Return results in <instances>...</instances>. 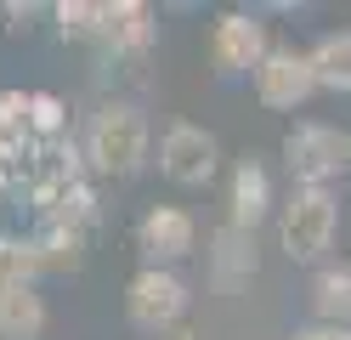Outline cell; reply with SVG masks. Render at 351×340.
I'll list each match as a JSON object with an SVG mask.
<instances>
[{"mask_svg":"<svg viewBox=\"0 0 351 340\" xmlns=\"http://www.w3.org/2000/svg\"><path fill=\"white\" fill-rule=\"evenodd\" d=\"M85 153L102 176H130L147 159V120L142 108L130 102H108L91 113V131H85Z\"/></svg>","mask_w":351,"mask_h":340,"instance_id":"1","label":"cell"},{"mask_svg":"<svg viewBox=\"0 0 351 340\" xmlns=\"http://www.w3.org/2000/svg\"><path fill=\"white\" fill-rule=\"evenodd\" d=\"M283 165H289L295 188L328 193V181H340L351 165V136L340 125H295L283 142Z\"/></svg>","mask_w":351,"mask_h":340,"instance_id":"2","label":"cell"},{"mask_svg":"<svg viewBox=\"0 0 351 340\" xmlns=\"http://www.w3.org/2000/svg\"><path fill=\"white\" fill-rule=\"evenodd\" d=\"M335 227H340L335 199L295 188L289 204H283V216H278V244H283V256H289V261H317L323 249L335 244Z\"/></svg>","mask_w":351,"mask_h":340,"instance_id":"3","label":"cell"},{"mask_svg":"<svg viewBox=\"0 0 351 340\" xmlns=\"http://www.w3.org/2000/svg\"><path fill=\"white\" fill-rule=\"evenodd\" d=\"M125 312H130L136 329L159 335L187 312V284L176 278V272H165V267H142L136 278H130V289H125Z\"/></svg>","mask_w":351,"mask_h":340,"instance_id":"4","label":"cell"},{"mask_svg":"<svg viewBox=\"0 0 351 340\" xmlns=\"http://www.w3.org/2000/svg\"><path fill=\"white\" fill-rule=\"evenodd\" d=\"M159 165L170 181H182V188H204L215 176V136L204 125H170L165 142H159Z\"/></svg>","mask_w":351,"mask_h":340,"instance_id":"5","label":"cell"},{"mask_svg":"<svg viewBox=\"0 0 351 340\" xmlns=\"http://www.w3.org/2000/svg\"><path fill=\"white\" fill-rule=\"evenodd\" d=\"M317 91V74H312V52H278L255 68V97L267 108H300L306 97Z\"/></svg>","mask_w":351,"mask_h":340,"instance_id":"6","label":"cell"},{"mask_svg":"<svg viewBox=\"0 0 351 340\" xmlns=\"http://www.w3.org/2000/svg\"><path fill=\"white\" fill-rule=\"evenodd\" d=\"M210 57H215V68H227V74H244V68L255 74V68L272 57V45H267V23L250 17V12H227L221 23H215Z\"/></svg>","mask_w":351,"mask_h":340,"instance_id":"7","label":"cell"},{"mask_svg":"<svg viewBox=\"0 0 351 340\" xmlns=\"http://www.w3.org/2000/svg\"><path fill=\"white\" fill-rule=\"evenodd\" d=\"M250 278H255V233L238 227V221H227L221 233H215V249H210V284L232 295Z\"/></svg>","mask_w":351,"mask_h":340,"instance_id":"8","label":"cell"},{"mask_svg":"<svg viewBox=\"0 0 351 340\" xmlns=\"http://www.w3.org/2000/svg\"><path fill=\"white\" fill-rule=\"evenodd\" d=\"M142 249L153 256V267L193 256V216H187V210H170V204L147 210V216H142Z\"/></svg>","mask_w":351,"mask_h":340,"instance_id":"9","label":"cell"},{"mask_svg":"<svg viewBox=\"0 0 351 340\" xmlns=\"http://www.w3.org/2000/svg\"><path fill=\"white\" fill-rule=\"evenodd\" d=\"M267 204H272V181L261 170V159H244V165L232 170V221L255 233V221L267 216Z\"/></svg>","mask_w":351,"mask_h":340,"instance_id":"10","label":"cell"},{"mask_svg":"<svg viewBox=\"0 0 351 340\" xmlns=\"http://www.w3.org/2000/svg\"><path fill=\"white\" fill-rule=\"evenodd\" d=\"M40 329H46V301L34 295V284L12 289L0 301V340H40Z\"/></svg>","mask_w":351,"mask_h":340,"instance_id":"11","label":"cell"},{"mask_svg":"<svg viewBox=\"0 0 351 340\" xmlns=\"http://www.w3.org/2000/svg\"><path fill=\"white\" fill-rule=\"evenodd\" d=\"M312 306L323 324H346L351 329V267H323L312 284Z\"/></svg>","mask_w":351,"mask_h":340,"instance_id":"12","label":"cell"},{"mask_svg":"<svg viewBox=\"0 0 351 340\" xmlns=\"http://www.w3.org/2000/svg\"><path fill=\"white\" fill-rule=\"evenodd\" d=\"M312 74L323 91H351V34H323L312 45Z\"/></svg>","mask_w":351,"mask_h":340,"instance_id":"13","label":"cell"},{"mask_svg":"<svg viewBox=\"0 0 351 340\" xmlns=\"http://www.w3.org/2000/svg\"><path fill=\"white\" fill-rule=\"evenodd\" d=\"M57 29H62V40H108V6H97V0H62Z\"/></svg>","mask_w":351,"mask_h":340,"instance_id":"14","label":"cell"},{"mask_svg":"<svg viewBox=\"0 0 351 340\" xmlns=\"http://www.w3.org/2000/svg\"><path fill=\"white\" fill-rule=\"evenodd\" d=\"M34 267H40L34 244H17V238L0 233V301H6L12 289H23V284L34 278Z\"/></svg>","mask_w":351,"mask_h":340,"instance_id":"15","label":"cell"},{"mask_svg":"<svg viewBox=\"0 0 351 340\" xmlns=\"http://www.w3.org/2000/svg\"><path fill=\"white\" fill-rule=\"evenodd\" d=\"M62 125H69V108H62V97H51V91H34L29 97V131H34V148H51Z\"/></svg>","mask_w":351,"mask_h":340,"instance_id":"16","label":"cell"},{"mask_svg":"<svg viewBox=\"0 0 351 340\" xmlns=\"http://www.w3.org/2000/svg\"><path fill=\"white\" fill-rule=\"evenodd\" d=\"M108 40L114 45H147L153 40V23H147V6H136V0H125V6H108Z\"/></svg>","mask_w":351,"mask_h":340,"instance_id":"17","label":"cell"},{"mask_svg":"<svg viewBox=\"0 0 351 340\" xmlns=\"http://www.w3.org/2000/svg\"><path fill=\"white\" fill-rule=\"evenodd\" d=\"M0 148H34L29 97H23V91H0Z\"/></svg>","mask_w":351,"mask_h":340,"instance_id":"18","label":"cell"},{"mask_svg":"<svg viewBox=\"0 0 351 340\" xmlns=\"http://www.w3.org/2000/svg\"><path fill=\"white\" fill-rule=\"evenodd\" d=\"M29 170V148H0V188H12Z\"/></svg>","mask_w":351,"mask_h":340,"instance_id":"19","label":"cell"},{"mask_svg":"<svg viewBox=\"0 0 351 340\" xmlns=\"http://www.w3.org/2000/svg\"><path fill=\"white\" fill-rule=\"evenodd\" d=\"M289 340H351L346 324H312V329H295Z\"/></svg>","mask_w":351,"mask_h":340,"instance_id":"20","label":"cell"},{"mask_svg":"<svg viewBox=\"0 0 351 340\" xmlns=\"http://www.w3.org/2000/svg\"><path fill=\"white\" fill-rule=\"evenodd\" d=\"M170 340H199V335H187V329H182V335H170Z\"/></svg>","mask_w":351,"mask_h":340,"instance_id":"21","label":"cell"}]
</instances>
